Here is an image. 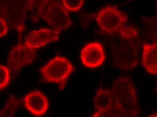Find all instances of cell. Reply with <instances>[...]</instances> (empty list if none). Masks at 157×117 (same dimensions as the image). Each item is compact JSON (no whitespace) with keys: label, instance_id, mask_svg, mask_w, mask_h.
Listing matches in <instances>:
<instances>
[{"label":"cell","instance_id":"6da1fadb","mask_svg":"<svg viewBox=\"0 0 157 117\" xmlns=\"http://www.w3.org/2000/svg\"><path fill=\"white\" fill-rule=\"evenodd\" d=\"M111 92L114 99L112 109L98 117H136L140 114L137 92L132 78L121 76L113 82Z\"/></svg>","mask_w":157,"mask_h":117},{"label":"cell","instance_id":"7a4b0ae2","mask_svg":"<svg viewBox=\"0 0 157 117\" xmlns=\"http://www.w3.org/2000/svg\"><path fill=\"white\" fill-rule=\"evenodd\" d=\"M28 11V0H0V16L8 27L17 31L19 40L25 30Z\"/></svg>","mask_w":157,"mask_h":117},{"label":"cell","instance_id":"3957f363","mask_svg":"<svg viewBox=\"0 0 157 117\" xmlns=\"http://www.w3.org/2000/svg\"><path fill=\"white\" fill-rule=\"evenodd\" d=\"M74 68L70 61L64 57L56 56L40 69L44 81L59 85L60 90L65 88L67 81Z\"/></svg>","mask_w":157,"mask_h":117},{"label":"cell","instance_id":"277c9868","mask_svg":"<svg viewBox=\"0 0 157 117\" xmlns=\"http://www.w3.org/2000/svg\"><path fill=\"white\" fill-rule=\"evenodd\" d=\"M97 22L100 28L109 35L119 34L127 27L128 16L116 7L107 6L98 13Z\"/></svg>","mask_w":157,"mask_h":117},{"label":"cell","instance_id":"5b68a950","mask_svg":"<svg viewBox=\"0 0 157 117\" xmlns=\"http://www.w3.org/2000/svg\"><path fill=\"white\" fill-rule=\"evenodd\" d=\"M54 29L65 30L71 25L69 16L59 0H48L46 6L39 15Z\"/></svg>","mask_w":157,"mask_h":117},{"label":"cell","instance_id":"8992f818","mask_svg":"<svg viewBox=\"0 0 157 117\" xmlns=\"http://www.w3.org/2000/svg\"><path fill=\"white\" fill-rule=\"evenodd\" d=\"M35 57V49L30 48L19 42L10 52L7 65L10 70L17 71L32 63Z\"/></svg>","mask_w":157,"mask_h":117},{"label":"cell","instance_id":"52a82bcc","mask_svg":"<svg viewBox=\"0 0 157 117\" xmlns=\"http://www.w3.org/2000/svg\"><path fill=\"white\" fill-rule=\"evenodd\" d=\"M83 65L88 68H97L105 61L103 46L98 42L89 43L84 46L80 55Z\"/></svg>","mask_w":157,"mask_h":117},{"label":"cell","instance_id":"ba28073f","mask_svg":"<svg viewBox=\"0 0 157 117\" xmlns=\"http://www.w3.org/2000/svg\"><path fill=\"white\" fill-rule=\"evenodd\" d=\"M61 31L48 28L34 30L27 36L25 44L32 49H38L50 43L58 41Z\"/></svg>","mask_w":157,"mask_h":117},{"label":"cell","instance_id":"9c48e42d","mask_svg":"<svg viewBox=\"0 0 157 117\" xmlns=\"http://www.w3.org/2000/svg\"><path fill=\"white\" fill-rule=\"evenodd\" d=\"M24 100L25 107L34 116L44 115L48 109V101L41 91L29 92L25 96Z\"/></svg>","mask_w":157,"mask_h":117},{"label":"cell","instance_id":"30bf717a","mask_svg":"<svg viewBox=\"0 0 157 117\" xmlns=\"http://www.w3.org/2000/svg\"><path fill=\"white\" fill-rule=\"evenodd\" d=\"M114 99L111 89L100 88L96 93L94 104L96 111L92 117H98L101 114L112 109Z\"/></svg>","mask_w":157,"mask_h":117},{"label":"cell","instance_id":"8fae6325","mask_svg":"<svg viewBox=\"0 0 157 117\" xmlns=\"http://www.w3.org/2000/svg\"><path fill=\"white\" fill-rule=\"evenodd\" d=\"M143 66L146 71L154 75H157V45L156 43L144 44L143 46Z\"/></svg>","mask_w":157,"mask_h":117},{"label":"cell","instance_id":"7c38bea8","mask_svg":"<svg viewBox=\"0 0 157 117\" xmlns=\"http://www.w3.org/2000/svg\"><path fill=\"white\" fill-rule=\"evenodd\" d=\"M48 0H28V11L31 19L36 20L47 4Z\"/></svg>","mask_w":157,"mask_h":117},{"label":"cell","instance_id":"4fadbf2b","mask_svg":"<svg viewBox=\"0 0 157 117\" xmlns=\"http://www.w3.org/2000/svg\"><path fill=\"white\" fill-rule=\"evenodd\" d=\"M21 102V100L12 96L3 109L0 111V117H10L14 115Z\"/></svg>","mask_w":157,"mask_h":117},{"label":"cell","instance_id":"5bb4252c","mask_svg":"<svg viewBox=\"0 0 157 117\" xmlns=\"http://www.w3.org/2000/svg\"><path fill=\"white\" fill-rule=\"evenodd\" d=\"M84 3V0H62L63 7L69 12H77L80 10Z\"/></svg>","mask_w":157,"mask_h":117},{"label":"cell","instance_id":"9a60e30c","mask_svg":"<svg viewBox=\"0 0 157 117\" xmlns=\"http://www.w3.org/2000/svg\"><path fill=\"white\" fill-rule=\"evenodd\" d=\"M10 81V74L7 68L0 65V91L6 87Z\"/></svg>","mask_w":157,"mask_h":117},{"label":"cell","instance_id":"2e32d148","mask_svg":"<svg viewBox=\"0 0 157 117\" xmlns=\"http://www.w3.org/2000/svg\"><path fill=\"white\" fill-rule=\"evenodd\" d=\"M8 25L4 19L0 17V38L5 36L8 31Z\"/></svg>","mask_w":157,"mask_h":117}]
</instances>
